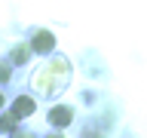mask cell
<instances>
[{"label": "cell", "mask_w": 147, "mask_h": 138, "mask_svg": "<svg viewBox=\"0 0 147 138\" xmlns=\"http://www.w3.org/2000/svg\"><path fill=\"white\" fill-rule=\"evenodd\" d=\"M31 49H34V52H40V55H49V52L55 49V37L49 34V31H37L34 40H31Z\"/></svg>", "instance_id": "obj_1"}, {"label": "cell", "mask_w": 147, "mask_h": 138, "mask_svg": "<svg viewBox=\"0 0 147 138\" xmlns=\"http://www.w3.org/2000/svg\"><path fill=\"white\" fill-rule=\"evenodd\" d=\"M34 98H31V95H18L16 101H12V110H9V114H12V117L16 120H22V117H31V114H34Z\"/></svg>", "instance_id": "obj_2"}, {"label": "cell", "mask_w": 147, "mask_h": 138, "mask_svg": "<svg viewBox=\"0 0 147 138\" xmlns=\"http://www.w3.org/2000/svg\"><path fill=\"white\" fill-rule=\"evenodd\" d=\"M49 123H52V126H58V129L71 126V110L64 108V104H58V108H52V110H49Z\"/></svg>", "instance_id": "obj_3"}, {"label": "cell", "mask_w": 147, "mask_h": 138, "mask_svg": "<svg viewBox=\"0 0 147 138\" xmlns=\"http://www.w3.org/2000/svg\"><path fill=\"white\" fill-rule=\"evenodd\" d=\"M31 58V46H16L12 49V64H25Z\"/></svg>", "instance_id": "obj_4"}, {"label": "cell", "mask_w": 147, "mask_h": 138, "mask_svg": "<svg viewBox=\"0 0 147 138\" xmlns=\"http://www.w3.org/2000/svg\"><path fill=\"white\" fill-rule=\"evenodd\" d=\"M0 132H16V117H12V114H3V117H0Z\"/></svg>", "instance_id": "obj_5"}, {"label": "cell", "mask_w": 147, "mask_h": 138, "mask_svg": "<svg viewBox=\"0 0 147 138\" xmlns=\"http://www.w3.org/2000/svg\"><path fill=\"white\" fill-rule=\"evenodd\" d=\"M9 74H12V64L0 62V83H6V80H9Z\"/></svg>", "instance_id": "obj_6"}, {"label": "cell", "mask_w": 147, "mask_h": 138, "mask_svg": "<svg viewBox=\"0 0 147 138\" xmlns=\"http://www.w3.org/2000/svg\"><path fill=\"white\" fill-rule=\"evenodd\" d=\"M0 108H3V95H0Z\"/></svg>", "instance_id": "obj_7"}, {"label": "cell", "mask_w": 147, "mask_h": 138, "mask_svg": "<svg viewBox=\"0 0 147 138\" xmlns=\"http://www.w3.org/2000/svg\"><path fill=\"white\" fill-rule=\"evenodd\" d=\"M49 138H61V135H49Z\"/></svg>", "instance_id": "obj_8"}]
</instances>
